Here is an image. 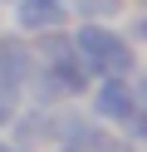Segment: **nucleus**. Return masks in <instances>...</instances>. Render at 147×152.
<instances>
[{
	"label": "nucleus",
	"mask_w": 147,
	"mask_h": 152,
	"mask_svg": "<svg viewBox=\"0 0 147 152\" xmlns=\"http://www.w3.org/2000/svg\"><path fill=\"white\" fill-rule=\"evenodd\" d=\"M10 25L25 39H39V34H54L74 25V10L64 0H10Z\"/></svg>",
	"instance_id": "7ed1b4c3"
},
{
	"label": "nucleus",
	"mask_w": 147,
	"mask_h": 152,
	"mask_svg": "<svg viewBox=\"0 0 147 152\" xmlns=\"http://www.w3.org/2000/svg\"><path fill=\"white\" fill-rule=\"evenodd\" d=\"M34 69L39 64H34V49H29L25 34H0V98L20 103Z\"/></svg>",
	"instance_id": "20e7f679"
},
{
	"label": "nucleus",
	"mask_w": 147,
	"mask_h": 152,
	"mask_svg": "<svg viewBox=\"0 0 147 152\" xmlns=\"http://www.w3.org/2000/svg\"><path fill=\"white\" fill-rule=\"evenodd\" d=\"M83 113L93 123H103L108 132H118L123 128L127 118H137V113H142V74H137V79H118V74H98L93 83H88V93H83Z\"/></svg>",
	"instance_id": "f03ea898"
},
{
	"label": "nucleus",
	"mask_w": 147,
	"mask_h": 152,
	"mask_svg": "<svg viewBox=\"0 0 147 152\" xmlns=\"http://www.w3.org/2000/svg\"><path fill=\"white\" fill-rule=\"evenodd\" d=\"M0 152H29V147H20V142H10V137H0Z\"/></svg>",
	"instance_id": "6e6552de"
},
{
	"label": "nucleus",
	"mask_w": 147,
	"mask_h": 152,
	"mask_svg": "<svg viewBox=\"0 0 147 152\" xmlns=\"http://www.w3.org/2000/svg\"><path fill=\"white\" fill-rule=\"evenodd\" d=\"M0 25H5V10H0Z\"/></svg>",
	"instance_id": "9d476101"
},
{
	"label": "nucleus",
	"mask_w": 147,
	"mask_h": 152,
	"mask_svg": "<svg viewBox=\"0 0 147 152\" xmlns=\"http://www.w3.org/2000/svg\"><path fill=\"white\" fill-rule=\"evenodd\" d=\"M74 20H98V25H118L127 10H132V0H74L69 5Z\"/></svg>",
	"instance_id": "423d86ee"
},
{
	"label": "nucleus",
	"mask_w": 147,
	"mask_h": 152,
	"mask_svg": "<svg viewBox=\"0 0 147 152\" xmlns=\"http://www.w3.org/2000/svg\"><path fill=\"white\" fill-rule=\"evenodd\" d=\"M10 118H15V103H10V98H0V132L10 128Z\"/></svg>",
	"instance_id": "0eeeda50"
},
{
	"label": "nucleus",
	"mask_w": 147,
	"mask_h": 152,
	"mask_svg": "<svg viewBox=\"0 0 147 152\" xmlns=\"http://www.w3.org/2000/svg\"><path fill=\"white\" fill-rule=\"evenodd\" d=\"M0 5H10V0H0Z\"/></svg>",
	"instance_id": "f8f14e48"
},
{
	"label": "nucleus",
	"mask_w": 147,
	"mask_h": 152,
	"mask_svg": "<svg viewBox=\"0 0 147 152\" xmlns=\"http://www.w3.org/2000/svg\"><path fill=\"white\" fill-rule=\"evenodd\" d=\"M49 152H69V147H49Z\"/></svg>",
	"instance_id": "1a4fd4ad"
},
{
	"label": "nucleus",
	"mask_w": 147,
	"mask_h": 152,
	"mask_svg": "<svg viewBox=\"0 0 147 152\" xmlns=\"http://www.w3.org/2000/svg\"><path fill=\"white\" fill-rule=\"evenodd\" d=\"M69 49L88 64V74H118V79H137L142 59H137V44H127L118 34V25H98V20H74L69 25Z\"/></svg>",
	"instance_id": "f257e3e1"
},
{
	"label": "nucleus",
	"mask_w": 147,
	"mask_h": 152,
	"mask_svg": "<svg viewBox=\"0 0 147 152\" xmlns=\"http://www.w3.org/2000/svg\"><path fill=\"white\" fill-rule=\"evenodd\" d=\"M64 5H74V0H64Z\"/></svg>",
	"instance_id": "9b49d317"
},
{
	"label": "nucleus",
	"mask_w": 147,
	"mask_h": 152,
	"mask_svg": "<svg viewBox=\"0 0 147 152\" xmlns=\"http://www.w3.org/2000/svg\"><path fill=\"white\" fill-rule=\"evenodd\" d=\"M10 142L39 152V147H54V108H39V103H15V118H10Z\"/></svg>",
	"instance_id": "39448f33"
}]
</instances>
